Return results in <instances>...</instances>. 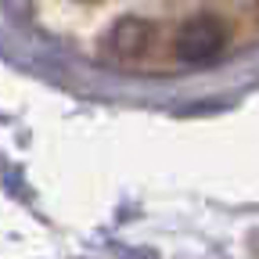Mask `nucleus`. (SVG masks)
Listing matches in <instances>:
<instances>
[{"label": "nucleus", "mask_w": 259, "mask_h": 259, "mask_svg": "<svg viewBox=\"0 0 259 259\" xmlns=\"http://www.w3.org/2000/svg\"><path fill=\"white\" fill-rule=\"evenodd\" d=\"M223 44H227V25L216 15H194L177 32V54L180 61H191V65L212 61L223 51Z\"/></svg>", "instance_id": "obj_1"}, {"label": "nucleus", "mask_w": 259, "mask_h": 259, "mask_svg": "<svg viewBox=\"0 0 259 259\" xmlns=\"http://www.w3.org/2000/svg\"><path fill=\"white\" fill-rule=\"evenodd\" d=\"M112 54L115 58H122V61H134V58H141L144 51H148V44H151V25L148 22H141V18H122L115 29H112Z\"/></svg>", "instance_id": "obj_2"}]
</instances>
